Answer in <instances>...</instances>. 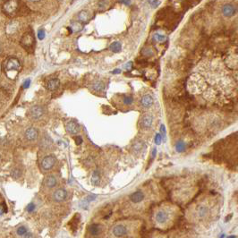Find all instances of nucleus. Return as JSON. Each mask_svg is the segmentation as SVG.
<instances>
[{"mask_svg": "<svg viewBox=\"0 0 238 238\" xmlns=\"http://www.w3.org/2000/svg\"><path fill=\"white\" fill-rule=\"evenodd\" d=\"M2 9H3V12L9 16H13L16 15L20 9L19 0H6L5 4L3 5Z\"/></svg>", "mask_w": 238, "mask_h": 238, "instance_id": "1", "label": "nucleus"}, {"mask_svg": "<svg viewBox=\"0 0 238 238\" xmlns=\"http://www.w3.org/2000/svg\"><path fill=\"white\" fill-rule=\"evenodd\" d=\"M35 38L31 31H28L23 34L21 40V45L24 49H26L28 52H32L35 48Z\"/></svg>", "mask_w": 238, "mask_h": 238, "instance_id": "2", "label": "nucleus"}, {"mask_svg": "<svg viewBox=\"0 0 238 238\" xmlns=\"http://www.w3.org/2000/svg\"><path fill=\"white\" fill-rule=\"evenodd\" d=\"M21 69V64L19 60L15 58H9L5 60L4 64V70L5 73L9 72H18Z\"/></svg>", "mask_w": 238, "mask_h": 238, "instance_id": "3", "label": "nucleus"}, {"mask_svg": "<svg viewBox=\"0 0 238 238\" xmlns=\"http://www.w3.org/2000/svg\"><path fill=\"white\" fill-rule=\"evenodd\" d=\"M57 159L54 156L52 155H48L44 157L42 161H41V167L45 170V171H48L50 169H52L54 167V166L56 165Z\"/></svg>", "mask_w": 238, "mask_h": 238, "instance_id": "4", "label": "nucleus"}, {"mask_svg": "<svg viewBox=\"0 0 238 238\" xmlns=\"http://www.w3.org/2000/svg\"><path fill=\"white\" fill-rule=\"evenodd\" d=\"M44 115V108L39 106V105H35L33 107H31L30 109V116L33 120H40Z\"/></svg>", "mask_w": 238, "mask_h": 238, "instance_id": "5", "label": "nucleus"}, {"mask_svg": "<svg viewBox=\"0 0 238 238\" xmlns=\"http://www.w3.org/2000/svg\"><path fill=\"white\" fill-rule=\"evenodd\" d=\"M52 198L56 201V202H62L64 200H65L67 198V192L66 190H64V188H59L57 189L53 194H52Z\"/></svg>", "mask_w": 238, "mask_h": 238, "instance_id": "6", "label": "nucleus"}, {"mask_svg": "<svg viewBox=\"0 0 238 238\" xmlns=\"http://www.w3.org/2000/svg\"><path fill=\"white\" fill-rule=\"evenodd\" d=\"M65 129L66 131L73 135H75L77 134H79L80 132V125L74 120H70L66 123L65 124Z\"/></svg>", "mask_w": 238, "mask_h": 238, "instance_id": "7", "label": "nucleus"}, {"mask_svg": "<svg viewBox=\"0 0 238 238\" xmlns=\"http://www.w3.org/2000/svg\"><path fill=\"white\" fill-rule=\"evenodd\" d=\"M168 218H169V215L165 210H159L155 214V220L159 225L166 224L168 220Z\"/></svg>", "mask_w": 238, "mask_h": 238, "instance_id": "8", "label": "nucleus"}, {"mask_svg": "<svg viewBox=\"0 0 238 238\" xmlns=\"http://www.w3.org/2000/svg\"><path fill=\"white\" fill-rule=\"evenodd\" d=\"M210 213V209L208 206L204 205V204H200L198 205L196 208V216L197 218L200 219H203V218H207L208 215Z\"/></svg>", "mask_w": 238, "mask_h": 238, "instance_id": "9", "label": "nucleus"}, {"mask_svg": "<svg viewBox=\"0 0 238 238\" xmlns=\"http://www.w3.org/2000/svg\"><path fill=\"white\" fill-rule=\"evenodd\" d=\"M127 228L124 225H116L113 229H112V233L116 237H123L125 236L127 234Z\"/></svg>", "mask_w": 238, "mask_h": 238, "instance_id": "10", "label": "nucleus"}, {"mask_svg": "<svg viewBox=\"0 0 238 238\" xmlns=\"http://www.w3.org/2000/svg\"><path fill=\"white\" fill-rule=\"evenodd\" d=\"M25 138L28 140L29 141H34L38 139L39 137V132L36 128L34 127H30L25 131Z\"/></svg>", "mask_w": 238, "mask_h": 238, "instance_id": "11", "label": "nucleus"}, {"mask_svg": "<svg viewBox=\"0 0 238 238\" xmlns=\"http://www.w3.org/2000/svg\"><path fill=\"white\" fill-rule=\"evenodd\" d=\"M153 123V117L150 114H145L140 119V126L143 129H149L151 127Z\"/></svg>", "mask_w": 238, "mask_h": 238, "instance_id": "12", "label": "nucleus"}, {"mask_svg": "<svg viewBox=\"0 0 238 238\" xmlns=\"http://www.w3.org/2000/svg\"><path fill=\"white\" fill-rule=\"evenodd\" d=\"M153 101H154L153 98L150 94H146V95H143L140 98V104L143 108H149L153 105Z\"/></svg>", "mask_w": 238, "mask_h": 238, "instance_id": "13", "label": "nucleus"}, {"mask_svg": "<svg viewBox=\"0 0 238 238\" xmlns=\"http://www.w3.org/2000/svg\"><path fill=\"white\" fill-rule=\"evenodd\" d=\"M236 7H235L233 5H231V4H226V5H225L223 6V8H222V13H223V15H224L226 17H231V16H233V15L236 14Z\"/></svg>", "mask_w": 238, "mask_h": 238, "instance_id": "14", "label": "nucleus"}, {"mask_svg": "<svg viewBox=\"0 0 238 238\" xmlns=\"http://www.w3.org/2000/svg\"><path fill=\"white\" fill-rule=\"evenodd\" d=\"M57 183H58V179L56 178V177H54L52 175L48 176L44 180V184L48 189H52V188L56 187Z\"/></svg>", "mask_w": 238, "mask_h": 238, "instance_id": "15", "label": "nucleus"}, {"mask_svg": "<svg viewBox=\"0 0 238 238\" xmlns=\"http://www.w3.org/2000/svg\"><path fill=\"white\" fill-rule=\"evenodd\" d=\"M145 143L143 142V141H141V140H137V141H135L134 144H133V146H132V150H133V151H134V153H135V154H139V153H141L143 150H144V149H145Z\"/></svg>", "mask_w": 238, "mask_h": 238, "instance_id": "16", "label": "nucleus"}, {"mask_svg": "<svg viewBox=\"0 0 238 238\" xmlns=\"http://www.w3.org/2000/svg\"><path fill=\"white\" fill-rule=\"evenodd\" d=\"M88 231H89V233H90L91 236H99V234L101 233L102 228H101L100 225H99V224H91V225L88 227Z\"/></svg>", "mask_w": 238, "mask_h": 238, "instance_id": "17", "label": "nucleus"}, {"mask_svg": "<svg viewBox=\"0 0 238 238\" xmlns=\"http://www.w3.org/2000/svg\"><path fill=\"white\" fill-rule=\"evenodd\" d=\"M91 15L90 12H88L87 10H82L78 14V19H79L80 22L86 23L91 20Z\"/></svg>", "mask_w": 238, "mask_h": 238, "instance_id": "18", "label": "nucleus"}, {"mask_svg": "<svg viewBox=\"0 0 238 238\" xmlns=\"http://www.w3.org/2000/svg\"><path fill=\"white\" fill-rule=\"evenodd\" d=\"M60 86V81L57 78H54V79L49 80L47 83V88L53 91H56L59 88Z\"/></svg>", "mask_w": 238, "mask_h": 238, "instance_id": "19", "label": "nucleus"}, {"mask_svg": "<svg viewBox=\"0 0 238 238\" xmlns=\"http://www.w3.org/2000/svg\"><path fill=\"white\" fill-rule=\"evenodd\" d=\"M144 197H145V196H144V194H143L142 192L137 191V192H135V193H134L131 194L130 199H131V200H132L134 203H139V202L143 200Z\"/></svg>", "mask_w": 238, "mask_h": 238, "instance_id": "20", "label": "nucleus"}, {"mask_svg": "<svg viewBox=\"0 0 238 238\" xmlns=\"http://www.w3.org/2000/svg\"><path fill=\"white\" fill-rule=\"evenodd\" d=\"M16 233H17V235L20 236H25V237H31V236H32L28 232L27 228H26L25 226H19V227L17 228Z\"/></svg>", "mask_w": 238, "mask_h": 238, "instance_id": "21", "label": "nucleus"}, {"mask_svg": "<svg viewBox=\"0 0 238 238\" xmlns=\"http://www.w3.org/2000/svg\"><path fill=\"white\" fill-rule=\"evenodd\" d=\"M121 48H122L121 43H120V42H117V41H116V42H113V43L110 45V47H109V49H110L112 52H114V53H117V52H120Z\"/></svg>", "mask_w": 238, "mask_h": 238, "instance_id": "22", "label": "nucleus"}, {"mask_svg": "<svg viewBox=\"0 0 238 238\" xmlns=\"http://www.w3.org/2000/svg\"><path fill=\"white\" fill-rule=\"evenodd\" d=\"M82 24H81V22H80V21H74V23H72V25H71V29H72V31H74V32H78V31H81L82 30Z\"/></svg>", "mask_w": 238, "mask_h": 238, "instance_id": "23", "label": "nucleus"}, {"mask_svg": "<svg viewBox=\"0 0 238 238\" xmlns=\"http://www.w3.org/2000/svg\"><path fill=\"white\" fill-rule=\"evenodd\" d=\"M92 89H93L94 91H103V90L105 89V84H104L102 81H96V82L93 84Z\"/></svg>", "mask_w": 238, "mask_h": 238, "instance_id": "24", "label": "nucleus"}, {"mask_svg": "<svg viewBox=\"0 0 238 238\" xmlns=\"http://www.w3.org/2000/svg\"><path fill=\"white\" fill-rule=\"evenodd\" d=\"M123 102H124V105L130 106V105H132L133 102H134V98H133L132 96H124V99H123Z\"/></svg>", "mask_w": 238, "mask_h": 238, "instance_id": "25", "label": "nucleus"}, {"mask_svg": "<svg viewBox=\"0 0 238 238\" xmlns=\"http://www.w3.org/2000/svg\"><path fill=\"white\" fill-rule=\"evenodd\" d=\"M153 40H155V41H157V42H163V41H165V40H167V37L164 36V35H160L159 33H156L153 36Z\"/></svg>", "mask_w": 238, "mask_h": 238, "instance_id": "26", "label": "nucleus"}, {"mask_svg": "<svg viewBox=\"0 0 238 238\" xmlns=\"http://www.w3.org/2000/svg\"><path fill=\"white\" fill-rule=\"evenodd\" d=\"M176 149H177V151H179V152H182V151H183V150H184V144H183L182 141H180V142H178V143L177 144V146H176Z\"/></svg>", "mask_w": 238, "mask_h": 238, "instance_id": "27", "label": "nucleus"}, {"mask_svg": "<svg viewBox=\"0 0 238 238\" xmlns=\"http://www.w3.org/2000/svg\"><path fill=\"white\" fill-rule=\"evenodd\" d=\"M149 4L153 7H158L160 5V0H149Z\"/></svg>", "mask_w": 238, "mask_h": 238, "instance_id": "28", "label": "nucleus"}, {"mask_svg": "<svg viewBox=\"0 0 238 238\" xmlns=\"http://www.w3.org/2000/svg\"><path fill=\"white\" fill-rule=\"evenodd\" d=\"M45 35H46V33H45V31L43 29L39 30V31H38V38H39V40H43L45 38Z\"/></svg>", "mask_w": 238, "mask_h": 238, "instance_id": "29", "label": "nucleus"}, {"mask_svg": "<svg viewBox=\"0 0 238 238\" xmlns=\"http://www.w3.org/2000/svg\"><path fill=\"white\" fill-rule=\"evenodd\" d=\"M34 210H35V205H34V203H30V204L28 205V207H27V211L32 212Z\"/></svg>", "mask_w": 238, "mask_h": 238, "instance_id": "30", "label": "nucleus"}, {"mask_svg": "<svg viewBox=\"0 0 238 238\" xmlns=\"http://www.w3.org/2000/svg\"><path fill=\"white\" fill-rule=\"evenodd\" d=\"M30 85H31V80L27 79L24 82H23V84H22V88H23V89H28V88L30 87Z\"/></svg>", "mask_w": 238, "mask_h": 238, "instance_id": "31", "label": "nucleus"}, {"mask_svg": "<svg viewBox=\"0 0 238 238\" xmlns=\"http://www.w3.org/2000/svg\"><path fill=\"white\" fill-rule=\"evenodd\" d=\"M6 211V207L5 204H0V215H3Z\"/></svg>", "mask_w": 238, "mask_h": 238, "instance_id": "32", "label": "nucleus"}, {"mask_svg": "<svg viewBox=\"0 0 238 238\" xmlns=\"http://www.w3.org/2000/svg\"><path fill=\"white\" fill-rule=\"evenodd\" d=\"M155 141H156L157 144H160V143H161V135H160V134H157V135H156Z\"/></svg>", "mask_w": 238, "mask_h": 238, "instance_id": "33", "label": "nucleus"}, {"mask_svg": "<svg viewBox=\"0 0 238 238\" xmlns=\"http://www.w3.org/2000/svg\"><path fill=\"white\" fill-rule=\"evenodd\" d=\"M74 140H75V142H76V144H77V145H80V144L82 142V138H81V136H77V137H76V138H75Z\"/></svg>", "mask_w": 238, "mask_h": 238, "instance_id": "34", "label": "nucleus"}, {"mask_svg": "<svg viewBox=\"0 0 238 238\" xmlns=\"http://www.w3.org/2000/svg\"><path fill=\"white\" fill-rule=\"evenodd\" d=\"M122 2L124 4V5H129L131 3V0H122Z\"/></svg>", "mask_w": 238, "mask_h": 238, "instance_id": "35", "label": "nucleus"}, {"mask_svg": "<svg viewBox=\"0 0 238 238\" xmlns=\"http://www.w3.org/2000/svg\"><path fill=\"white\" fill-rule=\"evenodd\" d=\"M31 2H33V3H36V2H39L40 0H30Z\"/></svg>", "mask_w": 238, "mask_h": 238, "instance_id": "36", "label": "nucleus"}]
</instances>
